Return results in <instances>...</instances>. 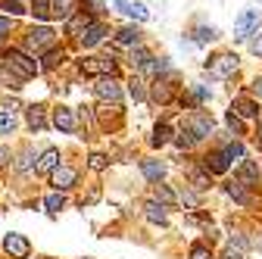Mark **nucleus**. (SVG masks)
<instances>
[{
	"label": "nucleus",
	"instance_id": "19",
	"mask_svg": "<svg viewBox=\"0 0 262 259\" xmlns=\"http://www.w3.org/2000/svg\"><path fill=\"white\" fill-rule=\"evenodd\" d=\"M225 190H228V197H234V200H237L241 206H253V197L247 193V187H244L241 181H231V184H228Z\"/></svg>",
	"mask_w": 262,
	"mask_h": 259
},
{
	"label": "nucleus",
	"instance_id": "18",
	"mask_svg": "<svg viewBox=\"0 0 262 259\" xmlns=\"http://www.w3.org/2000/svg\"><path fill=\"white\" fill-rule=\"evenodd\" d=\"M116 41H119L122 47H138V44H141V31H138L135 25H125L119 35H116Z\"/></svg>",
	"mask_w": 262,
	"mask_h": 259
},
{
	"label": "nucleus",
	"instance_id": "32",
	"mask_svg": "<svg viewBox=\"0 0 262 259\" xmlns=\"http://www.w3.org/2000/svg\"><path fill=\"white\" fill-rule=\"evenodd\" d=\"M88 166H91L94 172H103V169L110 166V159H106L103 153H91V159H88Z\"/></svg>",
	"mask_w": 262,
	"mask_h": 259
},
{
	"label": "nucleus",
	"instance_id": "22",
	"mask_svg": "<svg viewBox=\"0 0 262 259\" xmlns=\"http://www.w3.org/2000/svg\"><path fill=\"white\" fill-rule=\"evenodd\" d=\"M144 72H147V75H162V72H169V59H153V56H150V59L144 62Z\"/></svg>",
	"mask_w": 262,
	"mask_h": 259
},
{
	"label": "nucleus",
	"instance_id": "2",
	"mask_svg": "<svg viewBox=\"0 0 262 259\" xmlns=\"http://www.w3.org/2000/svg\"><path fill=\"white\" fill-rule=\"evenodd\" d=\"M81 72L84 75H116L119 72V62L113 56H103V59H81Z\"/></svg>",
	"mask_w": 262,
	"mask_h": 259
},
{
	"label": "nucleus",
	"instance_id": "42",
	"mask_svg": "<svg viewBox=\"0 0 262 259\" xmlns=\"http://www.w3.org/2000/svg\"><path fill=\"white\" fill-rule=\"evenodd\" d=\"M225 122H228V128H234V132H244V122L231 113V110H228V116H225Z\"/></svg>",
	"mask_w": 262,
	"mask_h": 259
},
{
	"label": "nucleus",
	"instance_id": "8",
	"mask_svg": "<svg viewBox=\"0 0 262 259\" xmlns=\"http://www.w3.org/2000/svg\"><path fill=\"white\" fill-rule=\"evenodd\" d=\"M94 91H97V97H100V100H110V103H119V100H122V88H119L116 78H100Z\"/></svg>",
	"mask_w": 262,
	"mask_h": 259
},
{
	"label": "nucleus",
	"instance_id": "35",
	"mask_svg": "<svg viewBox=\"0 0 262 259\" xmlns=\"http://www.w3.org/2000/svg\"><path fill=\"white\" fill-rule=\"evenodd\" d=\"M244 153H247V150H244L241 141H234V144H228V147H225V156H228V159H244Z\"/></svg>",
	"mask_w": 262,
	"mask_h": 259
},
{
	"label": "nucleus",
	"instance_id": "9",
	"mask_svg": "<svg viewBox=\"0 0 262 259\" xmlns=\"http://www.w3.org/2000/svg\"><path fill=\"white\" fill-rule=\"evenodd\" d=\"M4 250H7L13 259H25L31 247H28V241H25L22 234H7V238H4Z\"/></svg>",
	"mask_w": 262,
	"mask_h": 259
},
{
	"label": "nucleus",
	"instance_id": "49",
	"mask_svg": "<svg viewBox=\"0 0 262 259\" xmlns=\"http://www.w3.org/2000/svg\"><path fill=\"white\" fill-rule=\"evenodd\" d=\"M250 50H253V53H256V56H262V35H259V38H256V41H253V44H250Z\"/></svg>",
	"mask_w": 262,
	"mask_h": 259
},
{
	"label": "nucleus",
	"instance_id": "36",
	"mask_svg": "<svg viewBox=\"0 0 262 259\" xmlns=\"http://www.w3.org/2000/svg\"><path fill=\"white\" fill-rule=\"evenodd\" d=\"M125 13H128V16H135V19H138V22H144V19H147V16H150V13H147V7H144V4H128V10H125Z\"/></svg>",
	"mask_w": 262,
	"mask_h": 259
},
{
	"label": "nucleus",
	"instance_id": "24",
	"mask_svg": "<svg viewBox=\"0 0 262 259\" xmlns=\"http://www.w3.org/2000/svg\"><path fill=\"white\" fill-rule=\"evenodd\" d=\"M190 187L200 193V190H209V175L206 172H200V169H193L190 172Z\"/></svg>",
	"mask_w": 262,
	"mask_h": 259
},
{
	"label": "nucleus",
	"instance_id": "20",
	"mask_svg": "<svg viewBox=\"0 0 262 259\" xmlns=\"http://www.w3.org/2000/svg\"><path fill=\"white\" fill-rule=\"evenodd\" d=\"M144 215H147V222H153V225H166V206H159L156 200H150V203L144 206Z\"/></svg>",
	"mask_w": 262,
	"mask_h": 259
},
{
	"label": "nucleus",
	"instance_id": "37",
	"mask_svg": "<svg viewBox=\"0 0 262 259\" xmlns=\"http://www.w3.org/2000/svg\"><path fill=\"white\" fill-rule=\"evenodd\" d=\"M147 59H150V50H147V47H135V53H131V62L144 69V62H147Z\"/></svg>",
	"mask_w": 262,
	"mask_h": 259
},
{
	"label": "nucleus",
	"instance_id": "10",
	"mask_svg": "<svg viewBox=\"0 0 262 259\" xmlns=\"http://www.w3.org/2000/svg\"><path fill=\"white\" fill-rule=\"evenodd\" d=\"M53 125L59 128V132L72 135V132H75V113H72L69 106H56V110H53Z\"/></svg>",
	"mask_w": 262,
	"mask_h": 259
},
{
	"label": "nucleus",
	"instance_id": "17",
	"mask_svg": "<svg viewBox=\"0 0 262 259\" xmlns=\"http://www.w3.org/2000/svg\"><path fill=\"white\" fill-rule=\"evenodd\" d=\"M25 116H28V125L35 128V132H44V128H47V113H44V106H28Z\"/></svg>",
	"mask_w": 262,
	"mask_h": 259
},
{
	"label": "nucleus",
	"instance_id": "47",
	"mask_svg": "<svg viewBox=\"0 0 262 259\" xmlns=\"http://www.w3.org/2000/svg\"><path fill=\"white\" fill-rule=\"evenodd\" d=\"M222 259H244V253H241V250H231V247H228Z\"/></svg>",
	"mask_w": 262,
	"mask_h": 259
},
{
	"label": "nucleus",
	"instance_id": "40",
	"mask_svg": "<svg viewBox=\"0 0 262 259\" xmlns=\"http://www.w3.org/2000/svg\"><path fill=\"white\" fill-rule=\"evenodd\" d=\"M181 203L190 206V209H196V203H200V200H196V193H193V190H181Z\"/></svg>",
	"mask_w": 262,
	"mask_h": 259
},
{
	"label": "nucleus",
	"instance_id": "27",
	"mask_svg": "<svg viewBox=\"0 0 262 259\" xmlns=\"http://www.w3.org/2000/svg\"><path fill=\"white\" fill-rule=\"evenodd\" d=\"M13 132H16V116L10 110H4L0 113V135H13Z\"/></svg>",
	"mask_w": 262,
	"mask_h": 259
},
{
	"label": "nucleus",
	"instance_id": "15",
	"mask_svg": "<svg viewBox=\"0 0 262 259\" xmlns=\"http://www.w3.org/2000/svg\"><path fill=\"white\" fill-rule=\"evenodd\" d=\"M141 172L147 181H159L162 175H166V163H159V159H144L141 163Z\"/></svg>",
	"mask_w": 262,
	"mask_h": 259
},
{
	"label": "nucleus",
	"instance_id": "45",
	"mask_svg": "<svg viewBox=\"0 0 262 259\" xmlns=\"http://www.w3.org/2000/svg\"><path fill=\"white\" fill-rule=\"evenodd\" d=\"M10 28H13V22H10L7 16H0V38H7V35H10Z\"/></svg>",
	"mask_w": 262,
	"mask_h": 259
},
{
	"label": "nucleus",
	"instance_id": "3",
	"mask_svg": "<svg viewBox=\"0 0 262 259\" xmlns=\"http://www.w3.org/2000/svg\"><path fill=\"white\" fill-rule=\"evenodd\" d=\"M53 38H56V35H53V28H47V25H38V28H31L28 35H25V47L38 53V50L50 47V44H53Z\"/></svg>",
	"mask_w": 262,
	"mask_h": 259
},
{
	"label": "nucleus",
	"instance_id": "4",
	"mask_svg": "<svg viewBox=\"0 0 262 259\" xmlns=\"http://www.w3.org/2000/svg\"><path fill=\"white\" fill-rule=\"evenodd\" d=\"M187 132L196 138V141H200V138H209L212 135V116H206V113H193L190 119H187Z\"/></svg>",
	"mask_w": 262,
	"mask_h": 259
},
{
	"label": "nucleus",
	"instance_id": "26",
	"mask_svg": "<svg viewBox=\"0 0 262 259\" xmlns=\"http://www.w3.org/2000/svg\"><path fill=\"white\" fill-rule=\"evenodd\" d=\"M215 38H219V28L200 25V28H196V38H193V41H196V44H209V41H215Z\"/></svg>",
	"mask_w": 262,
	"mask_h": 259
},
{
	"label": "nucleus",
	"instance_id": "51",
	"mask_svg": "<svg viewBox=\"0 0 262 259\" xmlns=\"http://www.w3.org/2000/svg\"><path fill=\"white\" fill-rule=\"evenodd\" d=\"M253 94H256V97H262V78H256V81H253Z\"/></svg>",
	"mask_w": 262,
	"mask_h": 259
},
{
	"label": "nucleus",
	"instance_id": "12",
	"mask_svg": "<svg viewBox=\"0 0 262 259\" xmlns=\"http://www.w3.org/2000/svg\"><path fill=\"white\" fill-rule=\"evenodd\" d=\"M203 172H206V175H225V172H228V156H225V153H209V156H203Z\"/></svg>",
	"mask_w": 262,
	"mask_h": 259
},
{
	"label": "nucleus",
	"instance_id": "43",
	"mask_svg": "<svg viewBox=\"0 0 262 259\" xmlns=\"http://www.w3.org/2000/svg\"><path fill=\"white\" fill-rule=\"evenodd\" d=\"M190 259H212V256H209L206 247H193V250H190Z\"/></svg>",
	"mask_w": 262,
	"mask_h": 259
},
{
	"label": "nucleus",
	"instance_id": "46",
	"mask_svg": "<svg viewBox=\"0 0 262 259\" xmlns=\"http://www.w3.org/2000/svg\"><path fill=\"white\" fill-rule=\"evenodd\" d=\"M193 97H196V100L203 103V100H209V91H206V88H200V84H196V88H193Z\"/></svg>",
	"mask_w": 262,
	"mask_h": 259
},
{
	"label": "nucleus",
	"instance_id": "28",
	"mask_svg": "<svg viewBox=\"0 0 262 259\" xmlns=\"http://www.w3.org/2000/svg\"><path fill=\"white\" fill-rule=\"evenodd\" d=\"M156 203H159V206H172V203H175V193H172L169 187L156 184Z\"/></svg>",
	"mask_w": 262,
	"mask_h": 259
},
{
	"label": "nucleus",
	"instance_id": "25",
	"mask_svg": "<svg viewBox=\"0 0 262 259\" xmlns=\"http://www.w3.org/2000/svg\"><path fill=\"white\" fill-rule=\"evenodd\" d=\"M169 135H172V128H169L166 122H159V125H156V132H153V138H150V144H153V147H162V144L169 141Z\"/></svg>",
	"mask_w": 262,
	"mask_h": 259
},
{
	"label": "nucleus",
	"instance_id": "50",
	"mask_svg": "<svg viewBox=\"0 0 262 259\" xmlns=\"http://www.w3.org/2000/svg\"><path fill=\"white\" fill-rule=\"evenodd\" d=\"M4 166H10V153L0 147V169H4Z\"/></svg>",
	"mask_w": 262,
	"mask_h": 259
},
{
	"label": "nucleus",
	"instance_id": "39",
	"mask_svg": "<svg viewBox=\"0 0 262 259\" xmlns=\"http://www.w3.org/2000/svg\"><path fill=\"white\" fill-rule=\"evenodd\" d=\"M31 159H35V156H31V150H22L19 163H16V166H19V172H28V169H31Z\"/></svg>",
	"mask_w": 262,
	"mask_h": 259
},
{
	"label": "nucleus",
	"instance_id": "29",
	"mask_svg": "<svg viewBox=\"0 0 262 259\" xmlns=\"http://www.w3.org/2000/svg\"><path fill=\"white\" fill-rule=\"evenodd\" d=\"M31 13L38 19H50V0H31Z\"/></svg>",
	"mask_w": 262,
	"mask_h": 259
},
{
	"label": "nucleus",
	"instance_id": "13",
	"mask_svg": "<svg viewBox=\"0 0 262 259\" xmlns=\"http://www.w3.org/2000/svg\"><path fill=\"white\" fill-rule=\"evenodd\" d=\"M56 166H59V150H56V147H47V150L41 153V159H38L35 172H38V175H50Z\"/></svg>",
	"mask_w": 262,
	"mask_h": 259
},
{
	"label": "nucleus",
	"instance_id": "52",
	"mask_svg": "<svg viewBox=\"0 0 262 259\" xmlns=\"http://www.w3.org/2000/svg\"><path fill=\"white\" fill-rule=\"evenodd\" d=\"M113 4H116V10H122V13L128 10V0H113Z\"/></svg>",
	"mask_w": 262,
	"mask_h": 259
},
{
	"label": "nucleus",
	"instance_id": "53",
	"mask_svg": "<svg viewBox=\"0 0 262 259\" xmlns=\"http://www.w3.org/2000/svg\"><path fill=\"white\" fill-rule=\"evenodd\" d=\"M259 144H262V141H259Z\"/></svg>",
	"mask_w": 262,
	"mask_h": 259
},
{
	"label": "nucleus",
	"instance_id": "38",
	"mask_svg": "<svg viewBox=\"0 0 262 259\" xmlns=\"http://www.w3.org/2000/svg\"><path fill=\"white\" fill-rule=\"evenodd\" d=\"M228 247H231V250H241V253H247V238L244 234H231V241H228Z\"/></svg>",
	"mask_w": 262,
	"mask_h": 259
},
{
	"label": "nucleus",
	"instance_id": "33",
	"mask_svg": "<svg viewBox=\"0 0 262 259\" xmlns=\"http://www.w3.org/2000/svg\"><path fill=\"white\" fill-rule=\"evenodd\" d=\"M44 206H47L50 212H56V209H62V206H66V197H62V193L56 190V193H50V197L44 200Z\"/></svg>",
	"mask_w": 262,
	"mask_h": 259
},
{
	"label": "nucleus",
	"instance_id": "48",
	"mask_svg": "<svg viewBox=\"0 0 262 259\" xmlns=\"http://www.w3.org/2000/svg\"><path fill=\"white\" fill-rule=\"evenodd\" d=\"M88 4H91L88 13H103V0H88Z\"/></svg>",
	"mask_w": 262,
	"mask_h": 259
},
{
	"label": "nucleus",
	"instance_id": "7",
	"mask_svg": "<svg viewBox=\"0 0 262 259\" xmlns=\"http://www.w3.org/2000/svg\"><path fill=\"white\" fill-rule=\"evenodd\" d=\"M53 187L62 193V190H69V187H75V181H78V172L75 169H69V166H56L53 172Z\"/></svg>",
	"mask_w": 262,
	"mask_h": 259
},
{
	"label": "nucleus",
	"instance_id": "1",
	"mask_svg": "<svg viewBox=\"0 0 262 259\" xmlns=\"http://www.w3.org/2000/svg\"><path fill=\"white\" fill-rule=\"evenodd\" d=\"M4 66L16 75V78H31L38 72V62L31 59V56H25L22 50H7L4 53Z\"/></svg>",
	"mask_w": 262,
	"mask_h": 259
},
{
	"label": "nucleus",
	"instance_id": "34",
	"mask_svg": "<svg viewBox=\"0 0 262 259\" xmlns=\"http://www.w3.org/2000/svg\"><path fill=\"white\" fill-rule=\"evenodd\" d=\"M175 144H178V147H184V150H190V147L196 144V138L187 132V128H181V132H178V138H175Z\"/></svg>",
	"mask_w": 262,
	"mask_h": 259
},
{
	"label": "nucleus",
	"instance_id": "5",
	"mask_svg": "<svg viewBox=\"0 0 262 259\" xmlns=\"http://www.w3.org/2000/svg\"><path fill=\"white\" fill-rule=\"evenodd\" d=\"M256 25H259V13H256V10L241 13L237 22H234V38H237V41H247V38L253 35V28H256Z\"/></svg>",
	"mask_w": 262,
	"mask_h": 259
},
{
	"label": "nucleus",
	"instance_id": "30",
	"mask_svg": "<svg viewBox=\"0 0 262 259\" xmlns=\"http://www.w3.org/2000/svg\"><path fill=\"white\" fill-rule=\"evenodd\" d=\"M94 19H91V13H81V16H75V19H69V31L75 35V31H81V28H88Z\"/></svg>",
	"mask_w": 262,
	"mask_h": 259
},
{
	"label": "nucleus",
	"instance_id": "23",
	"mask_svg": "<svg viewBox=\"0 0 262 259\" xmlns=\"http://www.w3.org/2000/svg\"><path fill=\"white\" fill-rule=\"evenodd\" d=\"M62 59H66V53H62V50H47V53H44V62H41L38 69H47V72H50V69H56V66H59Z\"/></svg>",
	"mask_w": 262,
	"mask_h": 259
},
{
	"label": "nucleus",
	"instance_id": "11",
	"mask_svg": "<svg viewBox=\"0 0 262 259\" xmlns=\"http://www.w3.org/2000/svg\"><path fill=\"white\" fill-rule=\"evenodd\" d=\"M234 181H241L244 187H253V184H259V166L253 163V159H244L241 163V169H237V178Z\"/></svg>",
	"mask_w": 262,
	"mask_h": 259
},
{
	"label": "nucleus",
	"instance_id": "21",
	"mask_svg": "<svg viewBox=\"0 0 262 259\" xmlns=\"http://www.w3.org/2000/svg\"><path fill=\"white\" fill-rule=\"evenodd\" d=\"M75 10V0H53L50 4V16H59V19H69Z\"/></svg>",
	"mask_w": 262,
	"mask_h": 259
},
{
	"label": "nucleus",
	"instance_id": "16",
	"mask_svg": "<svg viewBox=\"0 0 262 259\" xmlns=\"http://www.w3.org/2000/svg\"><path fill=\"white\" fill-rule=\"evenodd\" d=\"M231 113L237 116V119H256L259 116V103H253V100H234V106H231Z\"/></svg>",
	"mask_w": 262,
	"mask_h": 259
},
{
	"label": "nucleus",
	"instance_id": "6",
	"mask_svg": "<svg viewBox=\"0 0 262 259\" xmlns=\"http://www.w3.org/2000/svg\"><path fill=\"white\" fill-rule=\"evenodd\" d=\"M209 69H212V75L228 78V75L237 72V56H234V53H219V56L209 62Z\"/></svg>",
	"mask_w": 262,
	"mask_h": 259
},
{
	"label": "nucleus",
	"instance_id": "31",
	"mask_svg": "<svg viewBox=\"0 0 262 259\" xmlns=\"http://www.w3.org/2000/svg\"><path fill=\"white\" fill-rule=\"evenodd\" d=\"M153 97H156L159 103H169V100H172V91H169V84L156 81V84H153Z\"/></svg>",
	"mask_w": 262,
	"mask_h": 259
},
{
	"label": "nucleus",
	"instance_id": "41",
	"mask_svg": "<svg viewBox=\"0 0 262 259\" xmlns=\"http://www.w3.org/2000/svg\"><path fill=\"white\" fill-rule=\"evenodd\" d=\"M0 10H13V13H25V7L19 0H0Z\"/></svg>",
	"mask_w": 262,
	"mask_h": 259
},
{
	"label": "nucleus",
	"instance_id": "14",
	"mask_svg": "<svg viewBox=\"0 0 262 259\" xmlns=\"http://www.w3.org/2000/svg\"><path fill=\"white\" fill-rule=\"evenodd\" d=\"M103 35H106V28H103L100 22H91V25L84 28V35H81V44H84V47H97V44L103 41Z\"/></svg>",
	"mask_w": 262,
	"mask_h": 259
},
{
	"label": "nucleus",
	"instance_id": "44",
	"mask_svg": "<svg viewBox=\"0 0 262 259\" xmlns=\"http://www.w3.org/2000/svg\"><path fill=\"white\" fill-rule=\"evenodd\" d=\"M131 97H135V100H144V88H141V81H138V78L131 81Z\"/></svg>",
	"mask_w": 262,
	"mask_h": 259
}]
</instances>
